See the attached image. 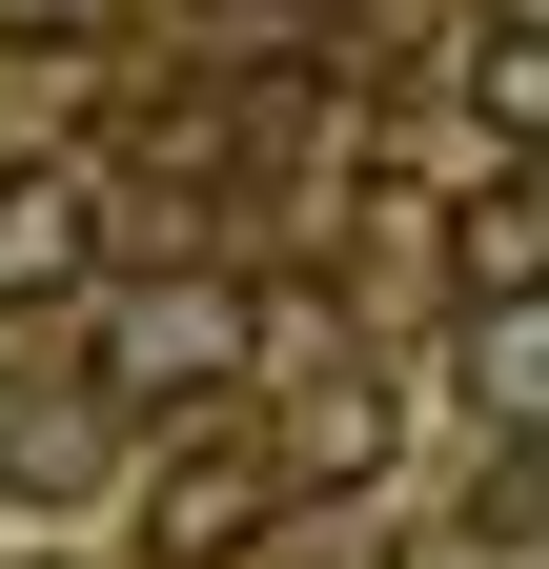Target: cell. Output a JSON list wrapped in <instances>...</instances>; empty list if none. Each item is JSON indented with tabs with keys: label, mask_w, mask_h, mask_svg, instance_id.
Instances as JSON below:
<instances>
[{
	"label": "cell",
	"mask_w": 549,
	"mask_h": 569,
	"mask_svg": "<svg viewBox=\"0 0 549 569\" xmlns=\"http://www.w3.org/2000/svg\"><path fill=\"white\" fill-rule=\"evenodd\" d=\"M244 346H264V284H244V264H163V284H122V306L82 326V407H122V427L224 407Z\"/></svg>",
	"instance_id": "1"
},
{
	"label": "cell",
	"mask_w": 549,
	"mask_h": 569,
	"mask_svg": "<svg viewBox=\"0 0 549 569\" xmlns=\"http://www.w3.org/2000/svg\"><path fill=\"white\" fill-rule=\"evenodd\" d=\"M102 284V183L82 163H0V306H82Z\"/></svg>",
	"instance_id": "2"
},
{
	"label": "cell",
	"mask_w": 549,
	"mask_h": 569,
	"mask_svg": "<svg viewBox=\"0 0 549 569\" xmlns=\"http://www.w3.org/2000/svg\"><path fill=\"white\" fill-rule=\"evenodd\" d=\"M264 509H286V468H264V448H183V468H143V529H163L183 569H224Z\"/></svg>",
	"instance_id": "3"
},
{
	"label": "cell",
	"mask_w": 549,
	"mask_h": 569,
	"mask_svg": "<svg viewBox=\"0 0 549 569\" xmlns=\"http://www.w3.org/2000/svg\"><path fill=\"white\" fill-rule=\"evenodd\" d=\"M387 448H407V387H387V367H326V387L286 407V448H264V468H286V488H367Z\"/></svg>",
	"instance_id": "4"
},
{
	"label": "cell",
	"mask_w": 549,
	"mask_h": 569,
	"mask_svg": "<svg viewBox=\"0 0 549 569\" xmlns=\"http://www.w3.org/2000/svg\"><path fill=\"white\" fill-rule=\"evenodd\" d=\"M468 122L549 142V0H489V21H468Z\"/></svg>",
	"instance_id": "5"
},
{
	"label": "cell",
	"mask_w": 549,
	"mask_h": 569,
	"mask_svg": "<svg viewBox=\"0 0 549 569\" xmlns=\"http://www.w3.org/2000/svg\"><path fill=\"white\" fill-rule=\"evenodd\" d=\"M448 264H468V306L549 284V183H468V203H448Z\"/></svg>",
	"instance_id": "6"
},
{
	"label": "cell",
	"mask_w": 549,
	"mask_h": 569,
	"mask_svg": "<svg viewBox=\"0 0 549 569\" xmlns=\"http://www.w3.org/2000/svg\"><path fill=\"white\" fill-rule=\"evenodd\" d=\"M468 407H489L509 448H549V284H509V306H489V346H468Z\"/></svg>",
	"instance_id": "7"
},
{
	"label": "cell",
	"mask_w": 549,
	"mask_h": 569,
	"mask_svg": "<svg viewBox=\"0 0 549 569\" xmlns=\"http://www.w3.org/2000/svg\"><path fill=\"white\" fill-rule=\"evenodd\" d=\"M0 21H41V41H102V21H122V0H0Z\"/></svg>",
	"instance_id": "8"
},
{
	"label": "cell",
	"mask_w": 549,
	"mask_h": 569,
	"mask_svg": "<svg viewBox=\"0 0 549 569\" xmlns=\"http://www.w3.org/2000/svg\"><path fill=\"white\" fill-rule=\"evenodd\" d=\"M0 569H61V549H0Z\"/></svg>",
	"instance_id": "9"
}]
</instances>
